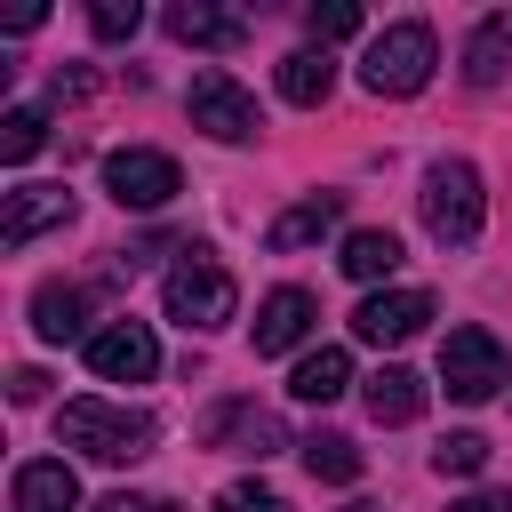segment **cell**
I'll use <instances>...</instances> for the list:
<instances>
[{
    "instance_id": "1",
    "label": "cell",
    "mask_w": 512,
    "mask_h": 512,
    "mask_svg": "<svg viewBox=\"0 0 512 512\" xmlns=\"http://www.w3.org/2000/svg\"><path fill=\"white\" fill-rule=\"evenodd\" d=\"M56 440L80 448V456H96V464H136V456H152L160 424L144 408H120V400H64Z\"/></svg>"
},
{
    "instance_id": "2",
    "label": "cell",
    "mask_w": 512,
    "mask_h": 512,
    "mask_svg": "<svg viewBox=\"0 0 512 512\" xmlns=\"http://www.w3.org/2000/svg\"><path fill=\"white\" fill-rule=\"evenodd\" d=\"M416 208H424V232H432L440 248H464V240H480V224H488L480 168H472V160H432V168H424V192H416Z\"/></svg>"
},
{
    "instance_id": "3",
    "label": "cell",
    "mask_w": 512,
    "mask_h": 512,
    "mask_svg": "<svg viewBox=\"0 0 512 512\" xmlns=\"http://www.w3.org/2000/svg\"><path fill=\"white\" fill-rule=\"evenodd\" d=\"M432 64H440V40H432L424 16H408V24H384V32L368 40L360 88H368V96H416V88L432 80Z\"/></svg>"
},
{
    "instance_id": "4",
    "label": "cell",
    "mask_w": 512,
    "mask_h": 512,
    "mask_svg": "<svg viewBox=\"0 0 512 512\" xmlns=\"http://www.w3.org/2000/svg\"><path fill=\"white\" fill-rule=\"evenodd\" d=\"M160 304H168L176 328H224L232 304H240V288H232V272H224L208 248H184V256L168 264V280H160Z\"/></svg>"
},
{
    "instance_id": "5",
    "label": "cell",
    "mask_w": 512,
    "mask_h": 512,
    "mask_svg": "<svg viewBox=\"0 0 512 512\" xmlns=\"http://www.w3.org/2000/svg\"><path fill=\"white\" fill-rule=\"evenodd\" d=\"M504 376H512V360H504V344L488 328H448L440 336V384H448V400L480 408V400L504 392Z\"/></svg>"
},
{
    "instance_id": "6",
    "label": "cell",
    "mask_w": 512,
    "mask_h": 512,
    "mask_svg": "<svg viewBox=\"0 0 512 512\" xmlns=\"http://www.w3.org/2000/svg\"><path fill=\"white\" fill-rule=\"evenodd\" d=\"M184 112H192V128L200 136H216V144H248L264 120H256V96L232 80V72H192V96H184Z\"/></svg>"
},
{
    "instance_id": "7",
    "label": "cell",
    "mask_w": 512,
    "mask_h": 512,
    "mask_svg": "<svg viewBox=\"0 0 512 512\" xmlns=\"http://www.w3.org/2000/svg\"><path fill=\"white\" fill-rule=\"evenodd\" d=\"M104 192L120 208H168L184 192V168L168 152H152V144H120V152H104Z\"/></svg>"
},
{
    "instance_id": "8",
    "label": "cell",
    "mask_w": 512,
    "mask_h": 512,
    "mask_svg": "<svg viewBox=\"0 0 512 512\" xmlns=\"http://www.w3.org/2000/svg\"><path fill=\"white\" fill-rule=\"evenodd\" d=\"M88 368L104 384H144V376H160V344H152L144 320H112V328L88 336Z\"/></svg>"
},
{
    "instance_id": "9",
    "label": "cell",
    "mask_w": 512,
    "mask_h": 512,
    "mask_svg": "<svg viewBox=\"0 0 512 512\" xmlns=\"http://www.w3.org/2000/svg\"><path fill=\"white\" fill-rule=\"evenodd\" d=\"M424 320H432V296H424V288H376V296H360L352 336H360V344H408Z\"/></svg>"
},
{
    "instance_id": "10",
    "label": "cell",
    "mask_w": 512,
    "mask_h": 512,
    "mask_svg": "<svg viewBox=\"0 0 512 512\" xmlns=\"http://www.w3.org/2000/svg\"><path fill=\"white\" fill-rule=\"evenodd\" d=\"M200 440H208V448H232V456H272V448H288L280 416L256 408V400H224V408H208Z\"/></svg>"
},
{
    "instance_id": "11",
    "label": "cell",
    "mask_w": 512,
    "mask_h": 512,
    "mask_svg": "<svg viewBox=\"0 0 512 512\" xmlns=\"http://www.w3.org/2000/svg\"><path fill=\"white\" fill-rule=\"evenodd\" d=\"M56 224H72V192L64 184H16L8 208H0V248H32Z\"/></svg>"
},
{
    "instance_id": "12",
    "label": "cell",
    "mask_w": 512,
    "mask_h": 512,
    "mask_svg": "<svg viewBox=\"0 0 512 512\" xmlns=\"http://www.w3.org/2000/svg\"><path fill=\"white\" fill-rule=\"evenodd\" d=\"M312 320H320V296L312 288H272L264 304H256V352L272 360V352H296L304 336H312Z\"/></svg>"
},
{
    "instance_id": "13",
    "label": "cell",
    "mask_w": 512,
    "mask_h": 512,
    "mask_svg": "<svg viewBox=\"0 0 512 512\" xmlns=\"http://www.w3.org/2000/svg\"><path fill=\"white\" fill-rule=\"evenodd\" d=\"M16 512H80V480L64 456H32L16 464Z\"/></svg>"
},
{
    "instance_id": "14",
    "label": "cell",
    "mask_w": 512,
    "mask_h": 512,
    "mask_svg": "<svg viewBox=\"0 0 512 512\" xmlns=\"http://www.w3.org/2000/svg\"><path fill=\"white\" fill-rule=\"evenodd\" d=\"M168 32L184 48H232V40H248V16L240 8H208V0H176L168 8Z\"/></svg>"
},
{
    "instance_id": "15",
    "label": "cell",
    "mask_w": 512,
    "mask_h": 512,
    "mask_svg": "<svg viewBox=\"0 0 512 512\" xmlns=\"http://www.w3.org/2000/svg\"><path fill=\"white\" fill-rule=\"evenodd\" d=\"M336 216H344V200H336V192H304L288 216H272L264 248H280V256H288V248H312V240H328V232H336Z\"/></svg>"
},
{
    "instance_id": "16",
    "label": "cell",
    "mask_w": 512,
    "mask_h": 512,
    "mask_svg": "<svg viewBox=\"0 0 512 512\" xmlns=\"http://www.w3.org/2000/svg\"><path fill=\"white\" fill-rule=\"evenodd\" d=\"M288 392H296V400H312V408L344 400V392H352V352H344V344L304 352V360H296V376H288Z\"/></svg>"
},
{
    "instance_id": "17",
    "label": "cell",
    "mask_w": 512,
    "mask_h": 512,
    "mask_svg": "<svg viewBox=\"0 0 512 512\" xmlns=\"http://www.w3.org/2000/svg\"><path fill=\"white\" fill-rule=\"evenodd\" d=\"M504 72H512V8L480 16V32L464 40V80H472V88H496Z\"/></svg>"
},
{
    "instance_id": "18",
    "label": "cell",
    "mask_w": 512,
    "mask_h": 512,
    "mask_svg": "<svg viewBox=\"0 0 512 512\" xmlns=\"http://www.w3.org/2000/svg\"><path fill=\"white\" fill-rule=\"evenodd\" d=\"M360 400H368L376 424H416V416H424V376H416V368H376Z\"/></svg>"
},
{
    "instance_id": "19",
    "label": "cell",
    "mask_w": 512,
    "mask_h": 512,
    "mask_svg": "<svg viewBox=\"0 0 512 512\" xmlns=\"http://www.w3.org/2000/svg\"><path fill=\"white\" fill-rule=\"evenodd\" d=\"M80 312H88L80 288H64V280H40V288H32V328H40V344H72V336H80Z\"/></svg>"
},
{
    "instance_id": "20",
    "label": "cell",
    "mask_w": 512,
    "mask_h": 512,
    "mask_svg": "<svg viewBox=\"0 0 512 512\" xmlns=\"http://www.w3.org/2000/svg\"><path fill=\"white\" fill-rule=\"evenodd\" d=\"M328 88H336L328 48H296V56H280V96H288V104H328Z\"/></svg>"
},
{
    "instance_id": "21",
    "label": "cell",
    "mask_w": 512,
    "mask_h": 512,
    "mask_svg": "<svg viewBox=\"0 0 512 512\" xmlns=\"http://www.w3.org/2000/svg\"><path fill=\"white\" fill-rule=\"evenodd\" d=\"M352 280H392L400 272V240L384 232V224H368V232H344V256H336Z\"/></svg>"
},
{
    "instance_id": "22",
    "label": "cell",
    "mask_w": 512,
    "mask_h": 512,
    "mask_svg": "<svg viewBox=\"0 0 512 512\" xmlns=\"http://www.w3.org/2000/svg\"><path fill=\"white\" fill-rule=\"evenodd\" d=\"M48 144V112L40 104H8V120H0V160L16 168V160H32Z\"/></svg>"
},
{
    "instance_id": "23",
    "label": "cell",
    "mask_w": 512,
    "mask_h": 512,
    "mask_svg": "<svg viewBox=\"0 0 512 512\" xmlns=\"http://www.w3.org/2000/svg\"><path fill=\"white\" fill-rule=\"evenodd\" d=\"M304 464H312V480H336V488L360 480V448H352L344 432H312V440H304Z\"/></svg>"
},
{
    "instance_id": "24",
    "label": "cell",
    "mask_w": 512,
    "mask_h": 512,
    "mask_svg": "<svg viewBox=\"0 0 512 512\" xmlns=\"http://www.w3.org/2000/svg\"><path fill=\"white\" fill-rule=\"evenodd\" d=\"M304 24H312V40L328 48V40H352V32H360V8H352V0H312Z\"/></svg>"
},
{
    "instance_id": "25",
    "label": "cell",
    "mask_w": 512,
    "mask_h": 512,
    "mask_svg": "<svg viewBox=\"0 0 512 512\" xmlns=\"http://www.w3.org/2000/svg\"><path fill=\"white\" fill-rule=\"evenodd\" d=\"M432 464H440V472H456V480H472V472L488 464V440H480V432H448V440L432 448Z\"/></svg>"
},
{
    "instance_id": "26",
    "label": "cell",
    "mask_w": 512,
    "mask_h": 512,
    "mask_svg": "<svg viewBox=\"0 0 512 512\" xmlns=\"http://www.w3.org/2000/svg\"><path fill=\"white\" fill-rule=\"evenodd\" d=\"M216 512H288V496L264 488V480H232V488L216 496Z\"/></svg>"
},
{
    "instance_id": "27",
    "label": "cell",
    "mask_w": 512,
    "mask_h": 512,
    "mask_svg": "<svg viewBox=\"0 0 512 512\" xmlns=\"http://www.w3.org/2000/svg\"><path fill=\"white\" fill-rule=\"evenodd\" d=\"M88 24H96V40H128V32L144 24V8H136V0H96Z\"/></svg>"
},
{
    "instance_id": "28",
    "label": "cell",
    "mask_w": 512,
    "mask_h": 512,
    "mask_svg": "<svg viewBox=\"0 0 512 512\" xmlns=\"http://www.w3.org/2000/svg\"><path fill=\"white\" fill-rule=\"evenodd\" d=\"M48 96H56V104H80V96H88V72H80V64H56Z\"/></svg>"
},
{
    "instance_id": "29",
    "label": "cell",
    "mask_w": 512,
    "mask_h": 512,
    "mask_svg": "<svg viewBox=\"0 0 512 512\" xmlns=\"http://www.w3.org/2000/svg\"><path fill=\"white\" fill-rule=\"evenodd\" d=\"M96 512H184V504H168V496H128V488H120V496H104Z\"/></svg>"
},
{
    "instance_id": "30",
    "label": "cell",
    "mask_w": 512,
    "mask_h": 512,
    "mask_svg": "<svg viewBox=\"0 0 512 512\" xmlns=\"http://www.w3.org/2000/svg\"><path fill=\"white\" fill-rule=\"evenodd\" d=\"M40 392H48V376H40V368H16V376H8V400H16V408H32Z\"/></svg>"
},
{
    "instance_id": "31",
    "label": "cell",
    "mask_w": 512,
    "mask_h": 512,
    "mask_svg": "<svg viewBox=\"0 0 512 512\" xmlns=\"http://www.w3.org/2000/svg\"><path fill=\"white\" fill-rule=\"evenodd\" d=\"M448 512H512V496H504V488H480V496H464V504H448Z\"/></svg>"
}]
</instances>
